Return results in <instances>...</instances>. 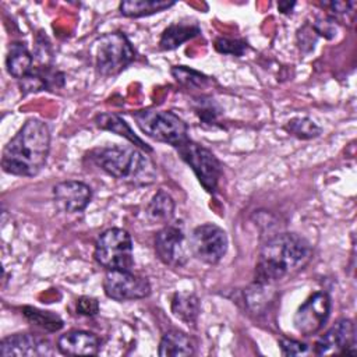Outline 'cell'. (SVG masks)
<instances>
[{
    "mask_svg": "<svg viewBox=\"0 0 357 357\" xmlns=\"http://www.w3.org/2000/svg\"><path fill=\"white\" fill-rule=\"evenodd\" d=\"M310 243L296 233H280L261 247L255 266V283L269 286L301 271L311 259Z\"/></svg>",
    "mask_w": 357,
    "mask_h": 357,
    "instance_id": "obj_1",
    "label": "cell"
},
{
    "mask_svg": "<svg viewBox=\"0 0 357 357\" xmlns=\"http://www.w3.org/2000/svg\"><path fill=\"white\" fill-rule=\"evenodd\" d=\"M49 151L47 124L39 119H28L4 146L1 167L13 176L33 177L45 167Z\"/></svg>",
    "mask_w": 357,
    "mask_h": 357,
    "instance_id": "obj_2",
    "label": "cell"
},
{
    "mask_svg": "<svg viewBox=\"0 0 357 357\" xmlns=\"http://www.w3.org/2000/svg\"><path fill=\"white\" fill-rule=\"evenodd\" d=\"M92 160L109 176L134 184H149L155 177L152 160L141 149L127 145L96 148L91 152Z\"/></svg>",
    "mask_w": 357,
    "mask_h": 357,
    "instance_id": "obj_3",
    "label": "cell"
},
{
    "mask_svg": "<svg viewBox=\"0 0 357 357\" xmlns=\"http://www.w3.org/2000/svg\"><path fill=\"white\" fill-rule=\"evenodd\" d=\"M139 130L149 138L178 148L188 138V127L173 112L144 109L132 114Z\"/></svg>",
    "mask_w": 357,
    "mask_h": 357,
    "instance_id": "obj_4",
    "label": "cell"
},
{
    "mask_svg": "<svg viewBox=\"0 0 357 357\" xmlns=\"http://www.w3.org/2000/svg\"><path fill=\"white\" fill-rule=\"evenodd\" d=\"M93 59L99 75L114 77L134 61L135 50L124 33L110 32L95 40Z\"/></svg>",
    "mask_w": 357,
    "mask_h": 357,
    "instance_id": "obj_5",
    "label": "cell"
},
{
    "mask_svg": "<svg viewBox=\"0 0 357 357\" xmlns=\"http://www.w3.org/2000/svg\"><path fill=\"white\" fill-rule=\"evenodd\" d=\"M93 258L107 271H131L134 254L128 231L119 227L105 230L95 243Z\"/></svg>",
    "mask_w": 357,
    "mask_h": 357,
    "instance_id": "obj_6",
    "label": "cell"
},
{
    "mask_svg": "<svg viewBox=\"0 0 357 357\" xmlns=\"http://www.w3.org/2000/svg\"><path fill=\"white\" fill-rule=\"evenodd\" d=\"M180 158L192 169L201 185L208 192H215L222 176L219 159L205 146L188 139L177 148Z\"/></svg>",
    "mask_w": 357,
    "mask_h": 357,
    "instance_id": "obj_7",
    "label": "cell"
},
{
    "mask_svg": "<svg viewBox=\"0 0 357 357\" xmlns=\"http://www.w3.org/2000/svg\"><path fill=\"white\" fill-rule=\"evenodd\" d=\"M188 245L197 259L208 265H215L226 254L227 236L222 227L213 223H205L192 230Z\"/></svg>",
    "mask_w": 357,
    "mask_h": 357,
    "instance_id": "obj_8",
    "label": "cell"
},
{
    "mask_svg": "<svg viewBox=\"0 0 357 357\" xmlns=\"http://www.w3.org/2000/svg\"><path fill=\"white\" fill-rule=\"evenodd\" d=\"M105 294L116 301L139 300L151 294L149 280L131 271H107L103 279Z\"/></svg>",
    "mask_w": 357,
    "mask_h": 357,
    "instance_id": "obj_9",
    "label": "cell"
},
{
    "mask_svg": "<svg viewBox=\"0 0 357 357\" xmlns=\"http://www.w3.org/2000/svg\"><path fill=\"white\" fill-rule=\"evenodd\" d=\"M331 314V297L325 291L312 293L296 311L293 324L298 333L310 336L317 333Z\"/></svg>",
    "mask_w": 357,
    "mask_h": 357,
    "instance_id": "obj_10",
    "label": "cell"
},
{
    "mask_svg": "<svg viewBox=\"0 0 357 357\" xmlns=\"http://www.w3.org/2000/svg\"><path fill=\"white\" fill-rule=\"evenodd\" d=\"M188 250L183 230L174 225H166L155 236V252L165 265L183 266L188 259Z\"/></svg>",
    "mask_w": 357,
    "mask_h": 357,
    "instance_id": "obj_11",
    "label": "cell"
},
{
    "mask_svg": "<svg viewBox=\"0 0 357 357\" xmlns=\"http://www.w3.org/2000/svg\"><path fill=\"white\" fill-rule=\"evenodd\" d=\"M317 356H325L332 353L339 354H356L354 325L350 319L337 321L329 331H326L314 346Z\"/></svg>",
    "mask_w": 357,
    "mask_h": 357,
    "instance_id": "obj_12",
    "label": "cell"
},
{
    "mask_svg": "<svg viewBox=\"0 0 357 357\" xmlns=\"http://www.w3.org/2000/svg\"><path fill=\"white\" fill-rule=\"evenodd\" d=\"M53 199L56 206L67 213L84 211L92 199V190L82 181L67 180L53 187Z\"/></svg>",
    "mask_w": 357,
    "mask_h": 357,
    "instance_id": "obj_13",
    "label": "cell"
},
{
    "mask_svg": "<svg viewBox=\"0 0 357 357\" xmlns=\"http://www.w3.org/2000/svg\"><path fill=\"white\" fill-rule=\"evenodd\" d=\"M49 343L31 333H14L4 337L0 343V354L3 357H29L52 354Z\"/></svg>",
    "mask_w": 357,
    "mask_h": 357,
    "instance_id": "obj_14",
    "label": "cell"
},
{
    "mask_svg": "<svg viewBox=\"0 0 357 357\" xmlns=\"http://www.w3.org/2000/svg\"><path fill=\"white\" fill-rule=\"evenodd\" d=\"M57 349L64 356H95L100 349V339L88 331H70L57 339Z\"/></svg>",
    "mask_w": 357,
    "mask_h": 357,
    "instance_id": "obj_15",
    "label": "cell"
},
{
    "mask_svg": "<svg viewBox=\"0 0 357 357\" xmlns=\"http://www.w3.org/2000/svg\"><path fill=\"white\" fill-rule=\"evenodd\" d=\"M64 82V77L61 73L52 70L49 66L33 68L28 75L20 79L21 93H32L43 89L59 88Z\"/></svg>",
    "mask_w": 357,
    "mask_h": 357,
    "instance_id": "obj_16",
    "label": "cell"
},
{
    "mask_svg": "<svg viewBox=\"0 0 357 357\" xmlns=\"http://www.w3.org/2000/svg\"><path fill=\"white\" fill-rule=\"evenodd\" d=\"M95 124L100 128V130H106V131H112L123 138H126L127 141H130L132 145L138 146L141 151L145 152H152V148L144 142L139 137H137L134 134V131L131 130V127L117 114L114 113H100L95 117Z\"/></svg>",
    "mask_w": 357,
    "mask_h": 357,
    "instance_id": "obj_17",
    "label": "cell"
},
{
    "mask_svg": "<svg viewBox=\"0 0 357 357\" xmlns=\"http://www.w3.org/2000/svg\"><path fill=\"white\" fill-rule=\"evenodd\" d=\"M194 343L184 332L172 329L167 331L159 343L158 354L162 357H183L194 354Z\"/></svg>",
    "mask_w": 357,
    "mask_h": 357,
    "instance_id": "obj_18",
    "label": "cell"
},
{
    "mask_svg": "<svg viewBox=\"0 0 357 357\" xmlns=\"http://www.w3.org/2000/svg\"><path fill=\"white\" fill-rule=\"evenodd\" d=\"M33 57L29 53L28 47L22 42H13L8 47L7 57H6V67L10 75L14 78H24L28 75L33 67Z\"/></svg>",
    "mask_w": 357,
    "mask_h": 357,
    "instance_id": "obj_19",
    "label": "cell"
},
{
    "mask_svg": "<svg viewBox=\"0 0 357 357\" xmlns=\"http://www.w3.org/2000/svg\"><path fill=\"white\" fill-rule=\"evenodd\" d=\"M201 32V28L195 22H176L167 26L159 40L162 50H173L184 42L192 39Z\"/></svg>",
    "mask_w": 357,
    "mask_h": 357,
    "instance_id": "obj_20",
    "label": "cell"
},
{
    "mask_svg": "<svg viewBox=\"0 0 357 357\" xmlns=\"http://www.w3.org/2000/svg\"><path fill=\"white\" fill-rule=\"evenodd\" d=\"M172 312L176 318L190 325L194 324L199 314V300L192 293L177 291L172 298Z\"/></svg>",
    "mask_w": 357,
    "mask_h": 357,
    "instance_id": "obj_21",
    "label": "cell"
},
{
    "mask_svg": "<svg viewBox=\"0 0 357 357\" xmlns=\"http://www.w3.org/2000/svg\"><path fill=\"white\" fill-rule=\"evenodd\" d=\"M172 6H174V1H167V0H128V1H121L119 8H120V13L124 17L138 18V17H145V15H151V14H155V13H160L163 10H167Z\"/></svg>",
    "mask_w": 357,
    "mask_h": 357,
    "instance_id": "obj_22",
    "label": "cell"
},
{
    "mask_svg": "<svg viewBox=\"0 0 357 357\" xmlns=\"http://www.w3.org/2000/svg\"><path fill=\"white\" fill-rule=\"evenodd\" d=\"M174 213V201L163 190H159L146 206V216L155 223H167Z\"/></svg>",
    "mask_w": 357,
    "mask_h": 357,
    "instance_id": "obj_23",
    "label": "cell"
},
{
    "mask_svg": "<svg viewBox=\"0 0 357 357\" xmlns=\"http://www.w3.org/2000/svg\"><path fill=\"white\" fill-rule=\"evenodd\" d=\"M22 314L29 322L43 328L45 331L56 332L63 328V319L50 311H42L33 307H24Z\"/></svg>",
    "mask_w": 357,
    "mask_h": 357,
    "instance_id": "obj_24",
    "label": "cell"
},
{
    "mask_svg": "<svg viewBox=\"0 0 357 357\" xmlns=\"http://www.w3.org/2000/svg\"><path fill=\"white\" fill-rule=\"evenodd\" d=\"M284 130L300 139H311L321 134V128L308 117H294L289 120Z\"/></svg>",
    "mask_w": 357,
    "mask_h": 357,
    "instance_id": "obj_25",
    "label": "cell"
},
{
    "mask_svg": "<svg viewBox=\"0 0 357 357\" xmlns=\"http://www.w3.org/2000/svg\"><path fill=\"white\" fill-rule=\"evenodd\" d=\"M172 74L177 82H180L181 85H184L187 88H202L208 82L206 75H204L195 70H191L185 66L173 67Z\"/></svg>",
    "mask_w": 357,
    "mask_h": 357,
    "instance_id": "obj_26",
    "label": "cell"
},
{
    "mask_svg": "<svg viewBox=\"0 0 357 357\" xmlns=\"http://www.w3.org/2000/svg\"><path fill=\"white\" fill-rule=\"evenodd\" d=\"M215 49L223 54L243 56L247 50V43L241 39H229V38H218L215 40Z\"/></svg>",
    "mask_w": 357,
    "mask_h": 357,
    "instance_id": "obj_27",
    "label": "cell"
},
{
    "mask_svg": "<svg viewBox=\"0 0 357 357\" xmlns=\"http://www.w3.org/2000/svg\"><path fill=\"white\" fill-rule=\"evenodd\" d=\"M197 107H195V112L199 116V119L205 123H215L219 113H220V109L219 106L213 102V99H198L197 100Z\"/></svg>",
    "mask_w": 357,
    "mask_h": 357,
    "instance_id": "obj_28",
    "label": "cell"
},
{
    "mask_svg": "<svg viewBox=\"0 0 357 357\" xmlns=\"http://www.w3.org/2000/svg\"><path fill=\"white\" fill-rule=\"evenodd\" d=\"M77 312L85 317H93L99 312V303L96 298L89 296H82L77 301Z\"/></svg>",
    "mask_w": 357,
    "mask_h": 357,
    "instance_id": "obj_29",
    "label": "cell"
},
{
    "mask_svg": "<svg viewBox=\"0 0 357 357\" xmlns=\"http://www.w3.org/2000/svg\"><path fill=\"white\" fill-rule=\"evenodd\" d=\"M279 346L283 356H297L307 351V346L304 343L293 339H282L279 342Z\"/></svg>",
    "mask_w": 357,
    "mask_h": 357,
    "instance_id": "obj_30",
    "label": "cell"
},
{
    "mask_svg": "<svg viewBox=\"0 0 357 357\" xmlns=\"http://www.w3.org/2000/svg\"><path fill=\"white\" fill-rule=\"evenodd\" d=\"M324 6H328L333 13L336 14H347L351 11V7L356 6L354 1H331V3H325Z\"/></svg>",
    "mask_w": 357,
    "mask_h": 357,
    "instance_id": "obj_31",
    "label": "cell"
},
{
    "mask_svg": "<svg viewBox=\"0 0 357 357\" xmlns=\"http://www.w3.org/2000/svg\"><path fill=\"white\" fill-rule=\"evenodd\" d=\"M296 3H290V1H280L279 4H278V7H279V10L282 11V13H289L291 8H293V6H294Z\"/></svg>",
    "mask_w": 357,
    "mask_h": 357,
    "instance_id": "obj_32",
    "label": "cell"
}]
</instances>
